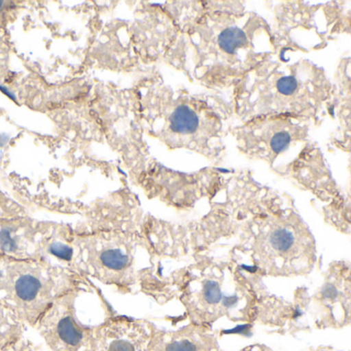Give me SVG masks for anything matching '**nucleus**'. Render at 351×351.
Here are the masks:
<instances>
[{"mask_svg":"<svg viewBox=\"0 0 351 351\" xmlns=\"http://www.w3.org/2000/svg\"><path fill=\"white\" fill-rule=\"evenodd\" d=\"M276 53L269 24L254 13L215 10L190 20L170 45L166 56L191 79L213 90L229 89Z\"/></svg>","mask_w":351,"mask_h":351,"instance_id":"obj_1","label":"nucleus"},{"mask_svg":"<svg viewBox=\"0 0 351 351\" xmlns=\"http://www.w3.org/2000/svg\"><path fill=\"white\" fill-rule=\"evenodd\" d=\"M233 112L240 122L261 117H287L317 123L332 96L324 69L311 61L269 60L234 88Z\"/></svg>","mask_w":351,"mask_h":351,"instance_id":"obj_2","label":"nucleus"},{"mask_svg":"<svg viewBox=\"0 0 351 351\" xmlns=\"http://www.w3.org/2000/svg\"><path fill=\"white\" fill-rule=\"evenodd\" d=\"M151 287L149 295L161 303L178 298L191 324L211 326L223 317L238 322L256 320V289L233 261L200 256L169 277L154 279Z\"/></svg>","mask_w":351,"mask_h":351,"instance_id":"obj_3","label":"nucleus"},{"mask_svg":"<svg viewBox=\"0 0 351 351\" xmlns=\"http://www.w3.org/2000/svg\"><path fill=\"white\" fill-rule=\"evenodd\" d=\"M152 135L169 149H188L210 161L225 155L227 112L217 102L159 83L147 97Z\"/></svg>","mask_w":351,"mask_h":351,"instance_id":"obj_4","label":"nucleus"},{"mask_svg":"<svg viewBox=\"0 0 351 351\" xmlns=\"http://www.w3.org/2000/svg\"><path fill=\"white\" fill-rule=\"evenodd\" d=\"M235 254L250 261L240 269L261 276L293 277L311 272L317 258L315 240L291 208H268L246 223Z\"/></svg>","mask_w":351,"mask_h":351,"instance_id":"obj_5","label":"nucleus"},{"mask_svg":"<svg viewBox=\"0 0 351 351\" xmlns=\"http://www.w3.org/2000/svg\"><path fill=\"white\" fill-rule=\"evenodd\" d=\"M92 283L89 277L40 261L17 260L0 254V305L25 326L36 328L60 295Z\"/></svg>","mask_w":351,"mask_h":351,"instance_id":"obj_6","label":"nucleus"},{"mask_svg":"<svg viewBox=\"0 0 351 351\" xmlns=\"http://www.w3.org/2000/svg\"><path fill=\"white\" fill-rule=\"evenodd\" d=\"M86 275L120 293L141 291L153 266V254L143 232L104 231L77 234Z\"/></svg>","mask_w":351,"mask_h":351,"instance_id":"obj_7","label":"nucleus"},{"mask_svg":"<svg viewBox=\"0 0 351 351\" xmlns=\"http://www.w3.org/2000/svg\"><path fill=\"white\" fill-rule=\"evenodd\" d=\"M308 123L287 117H261L231 128L240 153L283 174L308 145Z\"/></svg>","mask_w":351,"mask_h":351,"instance_id":"obj_8","label":"nucleus"},{"mask_svg":"<svg viewBox=\"0 0 351 351\" xmlns=\"http://www.w3.org/2000/svg\"><path fill=\"white\" fill-rule=\"evenodd\" d=\"M94 283L67 291L53 302L36 326L48 351H92L99 324L80 317L82 301Z\"/></svg>","mask_w":351,"mask_h":351,"instance_id":"obj_9","label":"nucleus"},{"mask_svg":"<svg viewBox=\"0 0 351 351\" xmlns=\"http://www.w3.org/2000/svg\"><path fill=\"white\" fill-rule=\"evenodd\" d=\"M350 264L337 261L328 266L324 280L309 304L315 310L318 322L324 326H341L350 320Z\"/></svg>","mask_w":351,"mask_h":351,"instance_id":"obj_10","label":"nucleus"},{"mask_svg":"<svg viewBox=\"0 0 351 351\" xmlns=\"http://www.w3.org/2000/svg\"><path fill=\"white\" fill-rule=\"evenodd\" d=\"M155 328L147 320L114 313L98 324L92 351H149Z\"/></svg>","mask_w":351,"mask_h":351,"instance_id":"obj_11","label":"nucleus"},{"mask_svg":"<svg viewBox=\"0 0 351 351\" xmlns=\"http://www.w3.org/2000/svg\"><path fill=\"white\" fill-rule=\"evenodd\" d=\"M36 261L86 275L77 233L66 228L40 227Z\"/></svg>","mask_w":351,"mask_h":351,"instance_id":"obj_12","label":"nucleus"},{"mask_svg":"<svg viewBox=\"0 0 351 351\" xmlns=\"http://www.w3.org/2000/svg\"><path fill=\"white\" fill-rule=\"evenodd\" d=\"M149 351H221L211 326L189 324L176 330L155 328Z\"/></svg>","mask_w":351,"mask_h":351,"instance_id":"obj_13","label":"nucleus"},{"mask_svg":"<svg viewBox=\"0 0 351 351\" xmlns=\"http://www.w3.org/2000/svg\"><path fill=\"white\" fill-rule=\"evenodd\" d=\"M40 226L23 219L0 221V254L17 260H36Z\"/></svg>","mask_w":351,"mask_h":351,"instance_id":"obj_14","label":"nucleus"},{"mask_svg":"<svg viewBox=\"0 0 351 351\" xmlns=\"http://www.w3.org/2000/svg\"><path fill=\"white\" fill-rule=\"evenodd\" d=\"M26 328L10 310L0 305V351L23 338Z\"/></svg>","mask_w":351,"mask_h":351,"instance_id":"obj_15","label":"nucleus"},{"mask_svg":"<svg viewBox=\"0 0 351 351\" xmlns=\"http://www.w3.org/2000/svg\"><path fill=\"white\" fill-rule=\"evenodd\" d=\"M1 351H43L40 346H38L36 343L32 342L30 339L23 337L20 339L17 342L14 344L10 345L7 348Z\"/></svg>","mask_w":351,"mask_h":351,"instance_id":"obj_16","label":"nucleus"},{"mask_svg":"<svg viewBox=\"0 0 351 351\" xmlns=\"http://www.w3.org/2000/svg\"><path fill=\"white\" fill-rule=\"evenodd\" d=\"M3 5H5V3H3V1H0V11L3 9V7H5Z\"/></svg>","mask_w":351,"mask_h":351,"instance_id":"obj_17","label":"nucleus"}]
</instances>
